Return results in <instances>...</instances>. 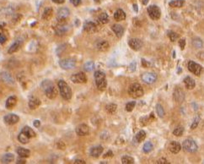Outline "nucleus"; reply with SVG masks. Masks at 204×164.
I'll return each mask as SVG.
<instances>
[{"instance_id": "obj_8", "label": "nucleus", "mask_w": 204, "mask_h": 164, "mask_svg": "<svg viewBox=\"0 0 204 164\" xmlns=\"http://www.w3.org/2000/svg\"><path fill=\"white\" fill-rule=\"evenodd\" d=\"M70 15V12L68 10V9L67 8H61L56 14V19L58 20L59 23H64V21L67 20V19L68 18Z\"/></svg>"}, {"instance_id": "obj_27", "label": "nucleus", "mask_w": 204, "mask_h": 164, "mask_svg": "<svg viewBox=\"0 0 204 164\" xmlns=\"http://www.w3.org/2000/svg\"><path fill=\"white\" fill-rule=\"evenodd\" d=\"M114 19H115L116 20H117V21L124 20V19H126V13H125L122 9H117V10L115 12V14H114Z\"/></svg>"}, {"instance_id": "obj_50", "label": "nucleus", "mask_w": 204, "mask_h": 164, "mask_svg": "<svg viewBox=\"0 0 204 164\" xmlns=\"http://www.w3.org/2000/svg\"><path fill=\"white\" fill-rule=\"evenodd\" d=\"M57 147L59 148V149H61V150H64L65 149V144L62 142V141H59L58 143H57Z\"/></svg>"}, {"instance_id": "obj_42", "label": "nucleus", "mask_w": 204, "mask_h": 164, "mask_svg": "<svg viewBox=\"0 0 204 164\" xmlns=\"http://www.w3.org/2000/svg\"><path fill=\"white\" fill-rule=\"evenodd\" d=\"M183 132H184V128L182 126H179L173 131V135L175 136H181Z\"/></svg>"}, {"instance_id": "obj_52", "label": "nucleus", "mask_w": 204, "mask_h": 164, "mask_svg": "<svg viewBox=\"0 0 204 164\" xmlns=\"http://www.w3.org/2000/svg\"><path fill=\"white\" fill-rule=\"evenodd\" d=\"M33 125L35 126L36 128H39L40 126H41V121L40 120H35L34 122H33Z\"/></svg>"}, {"instance_id": "obj_46", "label": "nucleus", "mask_w": 204, "mask_h": 164, "mask_svg": "<svg viewBox=\"0 0 204 164\" xmlns=\"http://www.w3.org/2000/svg\"><path fill=\"white\" fill-rule=\"evenodd\" d=\"M179 46L181 47V50H183V49L185 48V38H182V39H181V40L179 41Z\"/></svg>"}, {"instance_id": "obj_56", "label": "nucleus", "mask_w": 204, "mask_h": 164, "mask_svg": "<svg viewBox=\"0 0 204 164\" xmlns=\"http://www.w3.org/2000/svg\"><path fill=\"white\" fill-rule=\"evenodd\" d=\"M74 163L76 164H85V162L84 160H80V159H78L74 162Z\"/></svg>"}, {"instance_id": "obj_30", "label": "nucleus", "mask_w": 204, "mask_h": 164, "mask_svg": "<svg viewBox=\"0 0 204 164\" xmlns=\"http://www.w3.org/2000/svg\"><path fill=\"white\" fill-rule=\"evenodd\" d=\"M21 132H23L24 134H25L29 138H34V137H36V133H35V131H34L31 128L29 127V126H25V127L23 128V129H22Z\"/></svg>"}, {"instance_id": "obj_14", "label": "nucleus", "mask_w": 204, "mask_h": 164, "mask_svg": "<svg viewBox=\"0 0 204 164\" xmlns=\"http://www.w3.org/2000/svg\"><path fill=\"white\" fill-rule=\"evenodd\" d=\"M142 80L146 84H153L157 80V74L154 73H144L142 75Z\"/></svg>"}, {"instance_id": "obj_40", "label": "nucleus", "mask_w": 204, "mask_h": 164, "mask_svg": "<svg viewBox=\"0 0 204 164\" xmlns=\"http://www.w3.org/2000/svg\"><path fill=\"white\" fill-rule=\"evenodd\" d=\"M156 112H157V114L159 118H163L165 116V110H164L161 104H157L156 105Z\"/></svg>"}, {"instance_id": "obj_23", "label": "nucleus", "mask_w": 204, "mask_h": 164, "mask_svg": "<svg viewBox=\"0 0 204 164\" xmlns=\"http://www.w3.org/2000/svg\"><path fill=\"white\" fill-rule=\"evenodd\" d=\"M109 43L106 41H100L96 44V48L100 52H106L109 49Z\"/></svg>"}, {"instance_id": "obj_9", "label": "nucleus", "mask_w": 204, "mask_h": 164, "mask_svg": "<svg viewBox=\"0 0 204 164\" xmlns=\"http://www.w3.org/2000/svg\"><path fill=\"white\" fill-rule=\"evenodd\" d=\"M188 70H189V71L194 74L195 75H200L203 71V67L200 64H198L193 61H189L188 62Z\"/></svg>"}, {"instance_id": "obj_24", "label": "nucleus", "mask_w": 204, "mask_h": 164, "mask_svg": "<svg viewBox=\"0 0 204 164\" xmlns=\"http://www.w3.org/2000/svg\"><path fill=\"white\" fill-rule=\"evenodd\" d=\"M174 99L178 102H183V100L185 99V95L184 92L181 91V89H176L174 92Z\"/></svg>"}, {"instance_id": "obj_11", "label": "nucleus", "mask_w": 204, "mask_h": 164, "mask_svg": "<svg viewBox=\"0 0 204 164\" xmlns=\"http://www.w3.org/2000/svg\"><path fill=\"white\" fill-rule=\"evenodd\" d=\"M19 120V118L18 115L14 114V113H9V114L5 115L3 118L4 123L8 125H14L18 123Z\"/></svg>"}, {"instance_id": "obj_58", "label": "nucleus", "mask_w": 204, "mask_h": 164, "mask_svg": "<svg viewBox=\"0 0 204 164\" xmlns=\"http://www.w3.org/2000/svg\"><path fill=\"white\" fill-rule=\"evenodd\" d=\"M133 9H134V11H135V12H138V5H137V4H133Z\"/></svg>"}, {"instance_id": "obj_15", "label": "nucleus", "mask_w": 204, "mask_h": 164, "mask_svg": "<svg viewBox=\"0 0 204 164\" xmlns=\"http://www.w3.org/2000/svg\"><path fill=\"white\" fill-rule=\"evenodd\" d=\"M96 30V25L92 21H86L84 24V31L88 33H94Z\"/></svg>"}, {"instance_id": "obj_25", "label": "nucleus", "mask_w": 204, "mask_h": 164, "mask_svg": "<svg viewBox=\"0 0 204 164\" xmlns=\"http://www.w3.org/2000/svg\"><path fill=\"white\" fill-rule=\"evenodd\" d=\"M15 160V156L12 153H6L1 158V163L4 164L11 163Z\"/></svg>"}, {"instance_id": "obj_60", "label": "nucleus", "mask_w": 204, "mask_h": 164, "mask_svg": "<svg viewBox=\"0 0 204 164\" xmlns=\"http://www.w3.org/2000/svg\"><path fill=\"white\" fill-rule=\"evenodd\" d=\"M100 1V0H94V2H96V3H99Z\"/></svg>"}, {"instance_id": "obj_6", "label": "nucleus", "mask_w": 204, "mask_h": 164, "mask_svg": "<svg viewBox=\"0 0 204 164\" xmlns=\"http://www.w3.org/2000/svg\"><path fill=\"white\" fill-rule=\"evenodd\" d=\"M59 65L62 70H73L76 65V60L73 58H65L59 61Z\"/></svg>"}, {"instance_id": "obj_31", "label": "nucleus", "mask_w": 204, "mask_h": 164, "mask_svg": "<svg viewBox=\"0 0 204 164\" xmlns=\"http://www.w3.org/2000/svg\"><path fill=\"white\" fill-rule=\"evenodd\" d=\"M53 15V10L52 8H47L45 9L43 14H42V19H45V20H49L50 19L52 18Z\"/></svg>"}, {"instance_id": "obj_43", "label": "nucleus", "mask_w": 204, "mask_h": 164, "mask_svg": "<svg viewBox=\"0 0 204 164\" xmlns=\"http://www.w3.org/2000/svg\"><path fill=\"white\" fill-rule=\"evenodd\" d=\"M168 37L170 39L171 42H175V41L179 38L178 34H176V33L174 32V31H169V32H168Z\"/></svg>"}, {"instance_id": "obj_57", "label": "nucleus", "mask_w": 204, "mask_h": 164, "mask_svg": "<svg viewBox=\"0 0 204 164\" xmlns=\"http://www.w3.org/2000/svg\"><path fill=\"white\" fill-rule=\"evenodd\" d=\"M142 63H143V65H144V67H145V68H148V64L145 61V59H142Z\"/></svg>"}, {"instance_id": "obj_29", "label": "nucleus", "mask_w": 204, "mask_h": 164, "mask_svg": "<svg viewBox=\"0 0 204 164\" xmlns=\"http://www.w3.org/2000/svg\"><path fill=\"white\" fill-rule=\"evenodd\" d=\"M1 78H2V80H3L4 82H6L7 84H14V82H15L13 77L11 76V74L9 73H6V72L2 73Z\"/></svg>"}, {"instance_id": "obj_4", "label": "nucleus", "mask_w": 204, "mask_h": 164, "mask_svg": "<svg viewBox=\"0 0 204 164\" xmlns=\"http://www.w3.org/2000/svg\"><path fill=\"white\" fill-rule=\"evenodd\" d=\"M128 94L132 98H138L144 95V89L138 83H133L129 86Z\"/></svg>"}, {"instance_id": "obj_38", "label": "nucleus", "mask_w": 204, "mask_h": 164, "mask_svg": "<svg viewBox=\"0 0 204 164\" xmlns=\"http://www.w3.org/2000/svg\"><path fill=\"white\" fill-rule=\"evenodd\" d=\"M106 108V111H107L108 113L115 114L117 111V106L114 103H111V104H108Z\"/></svg>"}, {"instance_id": "obj_26", "label": "nucleus", "mask_w": 204, "mask_h": 164, "mask_svg": "<svg viewBox=\"0 0 204 164\" xmlns=\"http://www.w3.org/2000/svg\"><path fill=\"white\" fill-rule=\"evenodd\" d=\"M184 83H185V87H186L188 90H192V89L195 87V86H196L195 80H194L192 78L189 77V76L185 77V79H184Z\"/></svg>"}, {"instance_id": "obj_36", "label": "nucleus", "mask_w": 204, "mask_h": 164, "mask_svg": "<svg viewBox=\"0 0 204 164\" xmlns=\"http://www.w3.org/2000/svg\"><path fill=\"white\" fill-rule=\"evenodd\" d=\"M192 46H193L195 48L200 49V48H203V41H202L200 38H194V39L192 40Z\"/></svg>"}, {"instance_id": "obj_53", "label": "nucleus", "mask_w": 204, "mask_h": 164, "mask_svg": "<svg viewBox=\"0 0 204 164\" xmlns=\"http://www.w3.org/2000/svg\"><path fill=\"white\" fill-rule=\"evenodd\" d=\"M24 157H22V158H19V159H18L17 160V162H16V163L17 164H25L26 163V161L25 160V159H23Z\"/></svg>"}, {"instance_id": "obj_16", "label": "nucleus", "mask_w": 204, "mask_h": 164, "mask_svg": "<svg viewBox=\"0 0 204 164\" xmlns=\"http://www.w3.org/2000/svg\"><path fill=\"white\" fill-rule=\"evenodd\" d=\"M28 104H29V108L31 110L37 109L41 105V100L39 98L36 97V96H31L29 98Z\"/></svg>"}, {"instance_id": "obj_17", "label": "nucleus", "mask_w": 204, "mask_h": 164, "mask_svg": "<svg viewBox=\"0 0 204 164\" xmlns=\"http://www.w3.org/2000/svg\"><path fill=\"white\" fill-rule=\"evenodd\" d=\"M68 28L67 27V25L64 23H59V25H57L55 27L56 34L58 36L65 35L66 32L68 31Z\"/></svg>"}, {"instance_id": "obj_20", "label": "nucleus", "mask_w": 204, "mask_h": 164, "mask_svg": "<svg viewBox=\"0 0 204 164\" xmlns=\"http://www.w3.org/2000/svg\"><path fill=\"white\" fill-rule=\"evenodd\" d=\"M17 103V97L15 96H9L5 103V107L7 109H12Z\"/></svg>"}, {"instance_id": "obj_10", "label": "nucleus", "mask_w": 204, "mask_h": 164, "mask_svg": "<svg viewBox=\"0 0 204 164\" xmlns=\"http://www.w3.org/2000/svg\"><path fill=\"white\" fill-rule=\"evenodd\" d=\"M71 80L75 84H83L87 82V76L83 72H78L77 74H74L71 76Z\"/></svg>"}, {"instance_id": "obj_34", "label": "nucleus", "mask_w": 204, "mask_h": 164, "mask_svg": "<svg viewBox=\"0 0 204 164\" xmlns=\"http://www.w3.org/2000/svg\"><path fill=\"white\" fill-rule=\"evenodd\" d=\"M94 68H95V65H94V63L92 61H89L85 63L84 65V69L86 72H91L94 70Z\"/></svg>"}, {"instance_id": "obj_37", "label": "nucleus", "mask_w": 204, "mask_h": 164, "mask_svg": "<svg viewBox=\"0 0 204 164\" xmlns=\"http://www.w3.org/2000/svg\"><path fill=\"white\" fill-rule=\"evenodd\" d=\"M29 140H30V138L23 132H21L18 135V141L22 144H27L29 142Z\"/></svg>"}, {"instance_id": "obj_44", "label": "nucleus", "mask_w": 204, "mask_h": 164, "mask_svg": "<svg viewBox=\"0 0 204 164\" xmlns=\"http://www.w3.org/2000/svg\"><path fill=\"white\" fill-rule=\"evenodd\" d=\"M136 106V102H130L126 105V110L128 112H132Z\"/></svg>"}, {"instance_id": "obj_41", "label": "nucleus", "mask_w": 204, "mask_h": 164, "mask_svg": "<svg viewBox=\"0 0 204 164\" xmlns=\"http://www.w3.org/2000/svg\"><path fill=\"white\" fill-rule=\"evenodd\" d=\"M122 164H132L134 163V159L132 157L125 156L122 158Z\"/></svg>"}, {"instance_id": "obj_35", "label": "nucleus", "mask_w": 204, "mask_h": 164, "mask_svg": "<svg viewBox=\"0 0 204 164\" xmlns=\"http://www.w3.org/2000/svg\"><path fill=\"white\" fill-rule=\"evenodd\" d=\"M98 20H99V22H100V24H106V23L109 21V16H108V15H107L106 13L103 12V13H101V14L99 15Z\"/></svg>"}, {"instance_id": "obj_21", "label": "nucleus", "mask_w": 204, "mask_h": 164, "mask_svg": "<svg viewBox=\"0 0 204 164\" xmlns=\"http://www.w3.org/2000/svg\"><path fill=\"white\" fill-rule=\"evenodd\" d=\"M181 144L177 141H171L169 145V150L174 154L178 153L181 151Z\"/></svg>"}, {"instance_id": "obj_3", "label": "nucleus", "mask_w": 204, "mask_h": 164, "mask_svg": "<svg viewBox=\"0 0 204 164\" xmlns=\"http://www.w3.org/2000/svg\"><path fill=\"white\" fill-rule=\"evenodd\" d=\"M57 86L59 88V91L61 93V96L65 99V100H70L73 96V92L70 88V86L62 80H59L57 83Z\"/></svg>"}, {"instance_id": "obj_19", "label": "nucleus", "mask_w": 204, "mask_h": 164, "mask_svg": "<svg viewBox=\"0 0 204 164\" xmlns=\"http://www.w3.org/2000/svg\"><path fill=\"white\" fill-rule=\"evenodd\" d=\"M111 29L112 31H114V33L116 34V36L119 38L123 36V32H124V29L123 27L121 25H118V24H115L111 26Z\"/></svg>"}, {"instance_id": "obj_32", "label": "nucleus", "mask_w": 204, "mask_h": 164, "mask_svg": "<svg viewBox=\"0 0 204 164\" xmlns=\"http://www.w3.org/2000/svg\"><path fill=\"white\" fill-rule=\"evenodd\" d=\"M184 0H172L169 3V5L173 8H181L184 5Z\"/></svg>"}, {"instance_id": "obj_18", "label": "nucleus", "mask_w": 204, "mask_h": 164, "mask_svg": "<svg viewBox=\"0 0 204 164\" xmlns=\"http://www.w3.org/2000/svg\"><path fill=\"white\" fill-rule=\"evenodd\" d=\"M103 151H104L103 146H94V147H92V148L90 149V155L92 156L93 157H94V158H98V157L102 154Z\"/></svg>"}, {"instance_id": "obj_47", "label": "nucleus", "mask_w": 204, "mask_h": 164, "mask_svg": "<svg viewBox=\"0 0 204 164\" xmlns=\"http://www.w3.org/2000/svg\"><path fill=\"white\" fill-rule=\"evenodd\" d=\"M6 40H7V37H5L3 33H1V34H0V43H1V44H3V43L6 42Z\"/></svg>"}, {"instance_id": "obj_49", "label": "nucleus", "mask_w": 204, "mask_h": 164, "mask_svg": "<svg viewBox=\"0 0 204 164\" xmlns=\"http://www.w3.org/2000/svg\"><path fill=\"white\" fill-rule=\"evenodd\" d=\"M71 3H72V4H74V6H78V5H80L81 4V3H82V1L81 0H71Z\"/></svg>"}, {"instance_id": "obj_54", "label": "nucleus", "mask_w": 204, "mask_h": 164, "mask_svg": "<svg viewBox=\"0 0 204 164\" xmlns=\"http://www.w3.org/2000/svg\"><path fill=\"white\" fill-rule=\"evenodd\" d=\"M113 157V152H112L111 151H108V152L104 156L105 158H106V157Z\"/></svg>"}, {"instance_id": "obj_55", "label": "nucleus", "mask_w": 204, "mask_h": 164, "mask_svg": "<svg viewBox=\"0 0 204 164\" xmlns=\"http://www.w3.org/2000/svg\"><path fill=\"white\" fill-rule=\"evenodd\" d=\"M52 1L55 3H57V4H62L65 2V0H52Z\"/></svg>"}, {"instance_id": "obj_51", "label": "nucleus", "mask_w": 204, "mask_h": 164, "mask_svg": "<svg viewBox=\"0 0 204 164\" xmlns=\"http://www.w3.org/2000/svg\"><path fill=\"white\" fill-rule=\"evenodd\" d=\"M157 163H159V164H169V163H168V161H167L165 158H161V159L158 160Z\"/></svg>"}, {"instance_id": "obj_22", "label": "nucleus", "mask_w": 204, "mask_h": 164, "mask_svg": "<svg viewBox=\"0 0 204 164\" xmlns=\"http://www.w3.org/2000/svg\"><path fill=\"white\" fill-rule=\"evenodd\" d=\"M22 43H23V42H22L20 40H17L15 42H14V43L9 47V50H8V53H9V54H12L17 52L19 49L20 48Z\"/></svg>"}, {"instance_id": "obj_1", "label": "nucleus", "mask_w": 204, "mask_h": 164, "mask_svg": "<svg viewBox=\"0 0 204 164\" xmlns=\"http://www.w3.org/2000/svg\"><path fill=\"white\" fill-rule=\"evenodd\" d=\"M41 88L44 91L46 96L49 98V99H54L56 98V95H57V91L56 89L54 84L49 80H46L41 83Z\"/></svg>"}, {"instance_id": "obj_5", "label": "nucleus", "mask_w": 204, "mask_h": 164, "mask_svg": "<svg viewBox=\"0 0 204 164\" xmlns=\"http://www.w3.org/2000/svg\"><path fill=\"white\" fill-rule=\"evenodd\" d=\"M182 146H183V149L185 150V151H187L189 153H194L198 149L197 143L193 140H191V139L185 140L183 144H182Z\"/></svg>"}, {"instance_id": "obj_2", "label": "nucleus", "mask_w": 204, "mask_h": 164, "mask_svg": "<svg viewBox=\"0 0 204 164\" xmlns=\"http://www.w3.org/2000/svg\"><path fill=\"white\" fill-rule=\"evenodd\" d=\"M94 81H95V85L96 87L98 88V90L103 91L106 90V86H107V81H106V74L102 71H95L94 74Z\"/></svg>"}, {"instance_id": "obj_7", "label": "nucleus", "mask_w": 204, "mask_h": 164, "mask_svg": "<svg viewBox=\"0 0 204 164\" xmlns=\"http://www.w3.org/2000/svg\"><path fill=\"white\" fill-rule=\"evenodd\" d=\"M148 15L150 16V18L153 20H157L160 18L161 15V12L160 9L158 6L156 5H151L148 8Z\"/></svg>"}, {"instance_id": "obj_13", "label": "nucleus", "mask_w": 204, "mask_h": 164, "mask_svg": "<svg viewBox=\"0 0 204 164\" xmlns=\"http://www.w3.org/2000/svg\"><path fill=\"white\" fill-rule=\"evenodd\" d=\"M128 44H129L130 48L132 49H133L134 51H139L143 47V42L140 39H138V38L130 39Z\"/></svg>"}, {"instance_id": "obj_33", "label": "nucleus", "mask_w": 204, "mask_h": 164, "mask_svg": "<svg viewBox=\"0 0 204 164\" xmlns=\"http://www.w3.org/2000/svg\"><path fill=\"white\" fill-rule=\"evenodd\" d=\"M145 138H146V133L144 130H140L135 136V139L138 143H141L142 141H144Z\"/></svg>"}, {"instance_id": "obj_39", "label": "nucleus", "mask_w": 204, "mask_h": 164, "mask_svg": "<svg viewBox=\"0 0 204 164\" xmlns=\"http://www.w3.org/2000/svg\"><path fill=\"white\" fill-rule=\"evenodd\" d=\"M153 146L151 142H146L144 145V147H143V151L145 152V153H149L153 151Z\"/></svg>"}, {"instance_id": "obj_59", "label": "nucleus", "mask_w": 204, "mask_h": 164, "mask_svg": "<svg viewBox=\"0 0 204 164\" xmlns=\"http://www.w3.org/2000/svg\"><path fill=\"white\" fill-rule=\"evenodd\" d=\"M148 0H143V3H144V4H147V3H148Z\"/></svg>"}, {"instance_id": "obj_45", "label": "nucleus", "mask_w": 204, "mask_h": 164, "mask_svg": "<svg viewBox=\"0 0 204 164\" xmlns=\"http://www.w3.org/2000/svg\"><path fill=\"white\" fill-rule=\"evenodd\" d=\"M199 122H200V118H199V117H197V118L194 119L193 123L191 124V129H195L196 128H197L198 125H199Z\"/></svg>"}, {"instance_id": "obj_28", "label": "nucleus", "mask_w": 204, "mask_h": 164, "mask_svg": "<svg viewBox=\"0 0 204 164\" xmlns=\"http://www.w3.org/2000/svg\"><path fill=\"white\" fill-rule=\"evenodd\" d=\"M16 152L20 157H24V158L29 157L30 154H31V151L28 149H25V148H23V147H18Z\"/></svg>"}, {"instance_id": "obj_48", "label": "nucleus", "mask_w": 204, "mask_h": 164, "mask_svg": "<svg viewBox=\"0 0 204 164\" xmlns=\"http://www.w3.org/2000/svg\"><path fill=\"white\" fill-rule=\"evenodd\" d=\"M136 66H137V64L136 62H132L131 64H130V71H134L136 70Z\"/></svg>"}, {"instance_id": "obj_12", "label": "nucleus", "mask_w": 204, "mask_h": 164, "mask_svg": "<svg viewBox=\"0 0 204 164\" xmlns=\"http://www.w3.org/2000/svg\"><path fill=\"white\" fill-rule=\"evenodd\" d=\"M75 131L78 136H86L90 134V128L85 124H81L77 126Z\"/></svg>"}]
</instances>
